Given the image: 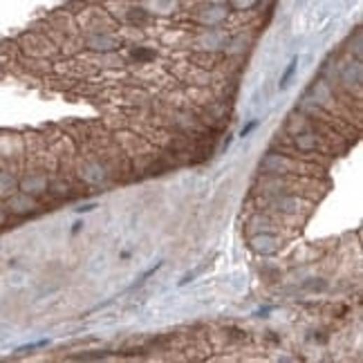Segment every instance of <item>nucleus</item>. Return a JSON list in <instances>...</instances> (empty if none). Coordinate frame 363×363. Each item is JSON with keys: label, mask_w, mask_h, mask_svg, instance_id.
I'll return each mask as SVG.
<instances>
[{"label": "nucleus", "mask_w": 363, "mask_h": 363, "mask_svg": "<svg viewBox=\"0 0 363 363\" xmlns=\"http://www.w3.org/2000/svg\"><path fill=\"white\" fill-rule=\"evenodd\" d=\"M36 207H39V200L29 196V193H22V191L7 196V204H5L7 213H14V215H27Z\"/></svg>", "instance_id": "obj_1"}, {"label": "nucleus", "mask_w": 363, "mask_h": 363, "mask_svg": "<svg viewBox=\"0 0 363 363\" xmlns=\"http://www.w3.org/2000/svg\"><path fill=\"white\" fill-rule=\"evenodd\" d=\"M18 186V177L7 171V168H0V196H11Z\"/></svg>", "instance_id": "obj_2"}, {"label": "nucleus", "mask_w": 363, "mask_h": 363, "mask_svg": "<svg viewBox=\"0 0 363 363\" xmlns=\"http://www.w3.org/2000/svg\"><path fill=\"white\" fill-rule=\"evenodd\" d=\"M296 65H299V59H292V63H289V67L285 70V74L280 76V90H285L287 88V83H289V78L294 76V72H296Z\"/></svg>", "instance_id": "obj_3"}, {"label": "nucleus", "mask_w": 363, "mask_h": 363, "mask_svg": "<svg viewBox=\"0 0 363 363\" xmlns=\"http://www.w3.org/2000/svg\"><path fill=\"white\" fill-rule=\"evenodd\" d=\"M231 5L235 9H254L260 5V0H231Z\"/></svg>", "instance_id": "obj_4"}, {"label": "nucleus", "mask_w": 363, "mask_h": 363, "mask_svg": "<svg viewBox=\"0 0 363 363\" xmlns=\"http://www.w3.org/2000/svg\"><path fill=\"white\" fill-rule=\"evenodd\" d=\"M254 128H256V121H252V123H247V126L242 128V132H240V135H242V137H247V135H249V132H252Z\"/></svg>", "instance_id": "obj_5"}, {"label": "nucleus", "mask_w": 363, "mask_h": 363, "mask_svg": "<svg viewBox=\"0 0 363 363\" xmlns=\"http://www.w3.org/2000/svg\"><path fill=\"white\" fill-rule=\"evenodd\" d=\"M7 209H3V207H0V226H5L7 224Z\"/></svg>", "instance_id": "obj_6"}]
</instances>
